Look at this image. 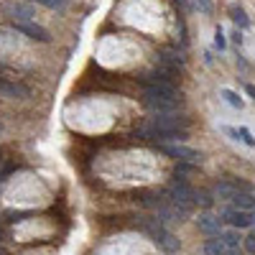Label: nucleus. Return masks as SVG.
Instances as JSON below:
<instances>
[{"label": "nucleus", "mask_w": 255, "mask_h": 255, "mask_svg": "<svg viewBox=\"0 0 255 255\" xmlns=\"http://www.w3.org/2000/svg\"><path fill=\"white\" fill-rule=\"evenodd\" d=\"M5 15L13 23H31V18L36 15V10L28 3H8L5 5Z\"/></svg>", "instance_id": "7ed1b4c3"}, {"label": "nucleus", "mask_w": 255, "mask_h": 255, "mask_svg": "<svg viewBox=\"0 0 255 255\" xmlns=\"http://www.w3.org/2000/svg\"><path fill=\"white\" fill-rule=\"evenodd\" d=\"M197 204H202V207H212V204H215V199H212L209 194H197Z\"/></svg>", "instance_id": "6ab92c4d"}, {"label": "nucleus", "mask_w": 255, "mask_h": 255, "mask_svg": "<svg viewBox=\"0 0 255 255\" xmlns=\"http://www.w3.org/2000/svg\"><path fill=\"white\" fill-rule=\"evenodd\" d=\"M245 92H248V95L255 100V84H248V87H245Z\"/></svg>", "instance_id": "b1692460"}, {"label": "nucleus", "mask_w": 255, "mask_h": 255, "mask_svg": "<svg viewBox=\"0 0 255 255\" xmlns=\"http://www.w3.org/2000/svg\"><path fill=\"white\" fill-rule=\"evenodd\" d=\"M161 151L168 153L171 158H179V161H197L199 158V151H194V148H189V145H168V143H161Z\"/></svg>", "instance_id": "20e7f679"}, {"label": "nucleus", "mask_w": 255, "mask_h": 255, "mask_svg": "<svg viewBox=\"0 0 255 255\" xmlns=\"http://www.w3.org/2000/svg\"><path fill=\"white\" fill-rule=\"evenodd\" d=\"M222 97H225V100L232 105V108H243V97H238L232 90H222Z\"/></svg>", "instance_id": "dca6fc26"}, {"label": "nucleus", "mask_w": 255, "mask_h": 255, "mask_svg": "<svg viewBox=\"0 0 255 255\" xmlns=\"http://www.w3.org/2000/svg\"><path fill=\"white\" fill-rule=\"evenodd\" d=\"M161 61L171 64V67H181V64H184V56L176 54V51H163V54H161Z\"/></svg>", "instance_id": "2eb2a0df"}, {"label": "nucleus", "mask_w": 255, "mask_h": 255, "mask_svg": "<svg viewBox=\"0 0 255 255\" xmlns=\"http://www.w3.org/2000/svg\"><path fill=\"white\" fill-rule=\"evenodd\" d=\"M0 92L8 97H28V90L23 84H10V82H0Z\"/></svg>", "instance_id": "1a4fd4ad"}, {"label": "nucleus", "mask_w": 255, "mask_h": 255, "mask_svg": "<svg viewBox=\"0 0 255 255\" xmlns=\"http://www.w3.org/2000/svg\"><path fill=\"white\" fill-rule=\"evenodd\" d=\"M33 3H41V5H46V8H64L67 0H33Z\"/></svg>", "instance_id": "a211bd4d"}, {"label": "nucleus", "mask_w": 255, "mask_h": 255, "mask_svg": "<svg viewBox=\"0 0 255 255\" xmlns=\"http://www.w3.org/2000/svg\"><path fill=\"white\" fill-rule=\"evenodd\" d=\"M197 222H199V230L207 232V235H220V232H222V220L212 217V215H202Z\"/></svg>", "instance_id": "0eeeda50"}, {"label": "nucleus", "mask_w": 255, "mask_h": 255, "mask_svg": "<svg viewBox=\"0 0 255 255\" xmlns=\"http://www.w3.org/2000/svg\"><path fill=\"white\" fill-rule=\"evenodd\" d=\"M222 217H225L232 227H250V225H253V215H250V212H240V209H225Z\"/></svg>", "instance_id": "423d86ee"}, {"label": "nucleus", "mask_w": 255, "mask_h": 255, "mask_svg": "<svg viewBox=\"0 0 255 255\" xmlns=\"http://www.w3.org/2000/svg\"><path fill=\"white\" fill-rule=\"evenodd\" d=\"M197 8H202L204 13H209V10H212V5H209V0H197Z\"/></svg>", "instance_id": "5701e85b"}, {"label": "nucleus", "mask_w": 255, "mask_h": 255, "mask_svg": "<svg viewBox=\"0 0 255 255\" xmlns=\"http://www.w3.org/2000/svg\"><path fill=\"white\" fill-rule=\"evenodd\" d=\"M245 248H248V253H253V255H255V232H253L250 238H245Z\"/></svg>", "instance_id": "412c9836"}, {"label": "nucleus", "mask_w": 255, "mask_h": 255, "mask_svg": "<svg viewBox=\"0 0 255 255\" xmlns=\"http://www.w3.org/2000/svg\"><path fill=\"white\" fill-rule=\"evenodd\" d=\"M217 238L222 240L225 250H232V248H240V235H238L235 230H222V232H220Z\"/></svg>", "instance_id": "9d476101"}, {"label": "nucleus", "mask_w": 255, "mask_h": 255, "mask_svg": "<svg viewBox=\"0 0 255 255\" xmlns=\"http://www.w3.org/2000/svg\"><path fill=\"white\" fill-rule=\"evenodd\" d=\"M186 125H189V120H186V118H179L176 113H158V115H153L151 120L143 125L140 133L156 138V135H161V133H179V128L184 130Z\"/></svg>", "instance_id": "f257e3e1"}, {"label": "nucleus", "mask_w": 255, "mask_h": 255, "mask_svg": "<svg viewBox=\"0 0 255 255\" xmlns=\"http://www.w3.org/2000/svg\"><path fill=\"white\" fill-rule=\"evenodd\" d=\"M232 204H235V209H240V212H250V209H255V197H250V194H238L232 197Z\"/></svg>", "instance_id": "9b49d317"}, {"label": "nucleus", "mask_w": 255, "mask_h": 255, "mask_svg": "<svg viewBox=\"0 0 255 255\" xmlns=\"http://www.w3.org/2000/svg\"><path fill=\"white\" fill-rule=\"evenodd\" d=\"M145 108H151L156 113H174L179 108V102H168V100H156V97H143Z\"/></svg>", "instance_id": "6e6552de"}, {"label": "nucleus", "mask_w": 255, "mask_h": 255, "mask_svg": "<svg viewBox=\"0 0 255 255\" xmlns=\"http://www.w3.org/2000/svg\"><path fill=\"white\" fill-rule=\"evenodd\" d=\"M0 255H5V253H3V250H0Z\"/></svg>", "instance_id": "393cba45"}, {"label": "nucleus", "mask_w": 255, "mask_h": 255, "mask_svg": "<svg viewBox=\"0 0 255 255\" xmlns=\"http://www.w3.org/2000/svg\"><path fill=\"white\" fill-rule=\"evenodd\" d=\"M225 44H227L225 33H222V28H217V33H215V46H217V49H225Z\"/></svg>", "instance_id": "aec40b11"}, {"label": "nucleus", "mask_w": 255, "mask_h": 255, "mask_svg": "<svg viewBox=\"0 0 255 255\" xmlns=\"http://www.w3.org/2000/svg\"><path fill=\"white\" fill-rule=\"evenodd\" d=\"M8 222H20V217H23V215H20V212H8Z\"/></svg>", "instance_id": "4be33fe9"}, {"label": "nucleus", "mask_w": 255, "mask_h": 255, "mask_svg": "<svg viewBox=\"0 0 255 255\" xmlns=\"http://www.w3.org/2000/svg\"><path fill=\"white\" fill-rule=\"evenodd\" d=\"M238 138H240L243 143H248V145H255V138H253V133L248 130V128H240V130H238Z\"/></svg>", "instance_id": "f3484780"}, {"label": "nucleus", "mask_w": 255, "mask_h": 255, "mask_svg": "<svg viewBox=\"0 0 255 255\" xmlns=\"http://www.w3.org/2000/svg\"><path fill=\"white\" fill-rule=\"evenodd\" d=\"M13 28H15V31H20V33H26L28 38L44 41V44H49V41H51L49 31H46V28H41V26H36V23H13Z\"/></svg>", "instance_id": "39448f33"}, {"label": "nucleus", "mask_w": 255, "mask_h": 255, "mask_svg": "<svg viewBox=\"0 0 255 255\" xmlns=\"http://www.w3.org/2000/svg\"><path fill=\"white\" fill-rule=\"evenodd\" d=\"M230 15H232V20H235V23H238L240 28H245V26L250 23V18L245 15V10H243V8H238V5H232V8H230Z\"/></svg>", "instance_id": "4468645a"}, {"label": "nucleus", "mask_w": 255, "mask_h": 255, "mask_svg": "<svg viewBox=\"0 0 255 255\" xmlns=\"http://www.w3.org/2000/svg\"><path fill=\"white\" fill-rule=\"evenodd\" d=\"M253 222H255V215H253Z\"/></svg>", "instance_id": "a878e982"}, {"label": "nucleus", "mask_w": 255, "mask_h": 255, "mask_svg": "<svg viewBox=\"0 0 255 255\" xmlns=\"http://www.w3.org/2000/svg\"><path fill=\"white\" fill-rule=\"evenodd\" d=\"M168 202H174V204H179V207H184V209L191 212V207L197 204V191L179 176L171 184V189H168Z\"/></svg>", "instance_id": "f03ea898"}, {"label": "nucleus", "mask_w": 255, "mask_h": 255, "mask_svg": "<svg viewBox=\"0 0 255 255\" xmlns=\"http://www.w3.org/2000/svg\"><path fill=\"white\" fill-rule=\"evenodd\" d=\"M204 253H207V255H225V245H222V240H220V238L207 240V243H204Z\"/></svg>", "instance_id": "ddd939ff"}, {"label": "nucleus", "mask_w": 255, "mask_h": 255, "mask_svg": "<svg viewBox=\"0 0 255 255\" xmlns=\"http://www.w3.org/2000/svg\"><path fill=\"white\" fill-rule=\"evenodd\" d=\"M215 194L222 197V199H232V197L238 194V186H235V184H227V181H225V184H217V186H215Z\"/></svg>", "instance_id": "f8f14e48"}]
</instances>
